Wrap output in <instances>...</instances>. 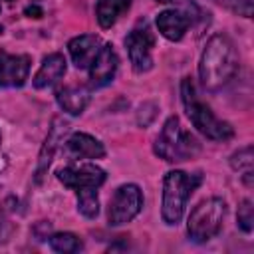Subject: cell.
<instances>
[{"mask_svg": "<svg viewBox=\"0 0 254 254\" xmlns=\"http://www.w3.org/2000/svg\"><path fill=\"white\" fill-rule=\"evenodd\" d=\"M238 54L232 40L226 34H214L208 38L200 64H198V79L204 91L216 93L226 87L234 75L238 73Z\"/></svg>", "mask_w": 254, "mask_h": 254, "instance_id": "1", "label": "cell"}, {"mask_svg": "<svg viewBox=\"0 0 254 254\" xmlns=\"http://www.w3.org/2000/svg\"><path fill=\"white\" fill-rule=\"evenodd\" d=\"M181 101H183V107H185L189 121L192 123V127H196V131L200 135H204L210 141H218V143L234 137L232 125L228 121L218 119L212 113V109L198 99L194 83L190 81V77H185L181 81Z\"/></svg>", "mask_w": 254, "mask_h": 254, "instance_id": "2", "label": "cell"}, {"mask_svg": "<svg viewBox=\"0 0 254 254\" xmlns=\"http://www.w3.org/2000/svg\"><path fill=\"white\" fill-rule=\"evenodd\" d=\"M202 175H189L185 171H169L163 179V196H161V218L169 226H177L185 214V206L190 194L200 187Z\"/></svg>", "mask_w": 254, "mask_h": 254, "instance_id": "3", "label": "cell"}, {"mask_svg": "<svg viewBox=\"0 0 254 254\" xmlns=\"http://www.w3.org/2000/svg\"><path fill=\"white\" fill-rule=\"evenodd\" d=\"M153 151L159 159L167 163H183L200 153V143L194 135L183 129L177 115H171L163 123V129L153 143Z\"/></svg>", "mask_w": 254, "mask_h": 254, "instance_id": "4", "label": "cell"}, {"mask_svg": "<svg viewBox=\"0 0 254 254\" xmlns=\"http://www.w3.org/2000/svg\"><path fill=\"white\" fill-rule=\"evenodd\" d=\"M224 216H226V202L220 196L204 198L189 214V222H187L189 238L198 244L212 240L220 232L224 224Z\"/></svg>", "mask_w": 254, "mask_h": 254, "instance_id": "5", "label": "cell"}, {"mask_svg": "<svg viewBox=\"0 0 254 254\" xmlns=\"http://www.w3.org/2000/svg\"><path fill=\"white\" fill-rule=\"evenodd\" d=\"M173 2H177L179 8H169L159 12L155 24L163 38H167L169 42H181L189 32V28L192 26V22L198 18L200 10L192 0H173Z\"/></svg>", "mask_w": 254, "mask_h": 254, "instance_id": "6", "label": "cell"}, {"mask_svg": "<svg viewBox=\"0 0 254 254\" xmlns=\"http://www.w3.org/2000/svg\"><path fill=\"white\" fill-rule=\"evenodd\" d=\"M143 208V192L139 185L125 183L117 187L107 206V222L109 226H123L131 222Z\"/></svg>", "mask_w": 254, "mask_h": 254, "instance_id": "7", "label": "cell"}, {"mask_svg": "<svg viewBox=\"0 0 254 254\" xmlns=\"http://www.w3.org/2000/svg\"><path fill=\"white\" fill-rule=\"evenodd\" d=\"M153 46H155V36L149 30L147 24L133 28L127 38H125V48H127V56L129 62L133 65V69L137 73H145L153 67Z\"/></svg>", "mask_w": 254, "mask_h": 254, "instance_id": "8", "label": "cell"}, {"mask_svg": "<svg viewBox=\"0 0 254 254\" xmlns=\"http://www.w3.org/2000/svg\"><path fill=\"white\" fill-rule=\"evenodd\" d=\"M58 181L71 190H81V189H99L107 175L101 167L93 163H81V165H67L56 171Z\"/></svg>", "mask_w": 254, "mask_h": 254, "instance_id": "9", "label": "cell"}, {"mask_svg": "<svg viewBox=\"0 0 254 254\" xmlns=\"http://www.w3.org/2000/svg\"><path fill=\"white\" fill-rule=\"evenodd\" d=\"M117 67H119L117 52L113 50L111 44H103L99 54L87 67L89 69V81H87L89 89H99V87L109 85L117 73Z\"/></svg>", "mask_w": 254, "mask_h": 254, "instance_id": "10", "label": "cell"}, {"mask_svg": "<svg viewBox=\"0 0 254 254\" xmlns=\"http://www.w3.org/2000/svg\"><path fill=\"white\" fill-rule=\"evenodd\" d=\"M67 131H69V125H67L62 117H54V119H52V125H50L48 135H46V139H44V145H42V149H40V153H38L36 175H34V181H36V183H42V179H44V175L48 173V167L52 165L54 155H56V151H58V147H60V143L64 141V137H65Z\"/></svg>", "mask_w": 254, "mask_h": 254, "instance_id": "11", "label": "cell"}, {"mask_svg": "<svg viewBox=\"0 0 254 254\" xmlns=\"http://www.w3.org/2000/svg\"><path fill=\"white\" fill-rule=\"evenodd\" d=\"M32 58L0 52V87H22L30 75Z\"/></svg>", "mask_w": 254, "mask_h": 254, "instance_id": "12", "label": "cell"}, {"mask_svg": "<svg viewBox=\"0 0 254 254\" xmlns=\"http://www.w3.org/2000/svg\"><path fill=\"white\" fill-rule=\"evenodd\" d=\"M65 153L73 161H91V159H103L105 147L99 139H95L89 133H71L65 139Z\"/></svg>", "mask_w": 254, "mask_h": 254, "instance_id": "13", "label": "cell"}, {"mask_svg": "<svg viewBox=\"0 0 254 254\" xmlns=\"http://www.w3.org/2000/svg\"><path fill=\"white\" fill-rule=\"evenodd\" d=\"M101 46H103V42H101L99 36L81 34V36H75L67 42V52H69V58H71V62L77 69H87L89 64L99 54Z\"/></svg>", "mask_w": 254, "mask_h": 254, "instance_id": "14", "label": "cell"}, {"mask_svg": "<svg viewBox=\"0 0 254 254\" xmlns=\"http://www.w3.org/2000/svg\"><path fill=\"white\" fill-rule=\"evenodd\" d=\"M65 69H67V62H65L64 54H58V52L48 54V56L42 60V64H40L36 75L32 77V85H34L36 89L52 87V85H56V83L65 75Z\"/></svg>", "mask_w": 254, "mask_h": 254, "instance_id": "15", "label": "cell"}, {"mask_svg": "<svg viewBox=\"0 0 254 254\" xmlns=\"http://www.w3.org/2000/svg\"><path fill=\"white\" fill-rule=\"evenodd\" d=\"M89 85H60L56 89V101L62 111L69 115H81L91 99Z\"/></svg>", "mask_w": 254, "mask_h": 254, "instance_id": "16", "label": "cell"}, {"mask_svg": "<svg viewBox=\"0 0 254 254\" xmlns=\"http://www.w3.org/2000/svg\"><path fill=\"white\" fill-rule=\"evenodd\" d=\"M131 8V0H99L95 6V18L97 24L103 30H109L121 14H125Z\"/></svg>", "mask_w": 254, "mask_h": 254, "instance_id": "17", "label": "cell"}, {"mask_svg": "<svg viewBox=\"0 0 254 254\" xmlns=\"http://www.w3.org/2000/svg\"><path fill=\"white\" fill-rule=\"evenodd\" d=\"M252 165H254L252 145H246V147H242V149H238V151H234L230 155V167L236 173H240V179H242V183L246 187H252V183H254V169H252Z\"/></svg>", "mask_w": 254, "mask_h": 254, "instance_id": "18", "label": "cell"}, {"mask_svg": "<svg viewBox=\"0 0 254 254\" xmlns=\"http://www.w3.org/2000/svg\"><path fill=\"white\" fill-rule=\"evenodd\" d=\"M48 244L54 252L58 254H73V252H79L81 250V240L77 234L73 232H56V234H50L48 236Z\"/></svg>", "mask_w": 254, "mask_h": 254, "instance_id": "19", "label": "cell"}, {"mask_svg": "<svg viewBox=\"0 0 254 254\" xmlns=\"http://www.w3.org/2000/svg\"><path fill=\"white\" fill-rule=\"evenodd\" d=\"M77 194V212L85 218H95L99 214V196L97 189H81L75 190Z\"/></svg>", "mask_w": 254, "mask_h": 254, "instance_id": "20", "label": "cell"}, {"mask_svg": "<svg viewBox=\"0 0 254 254\" xmlns=\"http://www.w3.org/2000/svg\"><path fill=\"white\" fill-rule=\"evenodd\" d=\"M236 222H238V228L246 234L252 232L254 228V206H252V200L250 198H244L240 204H238V212H236Z\"/></svg>", "mask_w": 254, "mask_h": 254, "instance_id": "21", "label": "cell"}, {"mask_svg": "<svg viewBox=\"0 0 254 254\" xmlns=\"http://www.w3.org/2000/svg\"><path fill=\"white\" fill-rule=\"evenodd\" d=\"M157 111H159V105L155 101H145L137 111V125L139 127H149L155 121Z\"/></svg>", "mask_w": 254, "mask_h": 254, "instance_id": "22", "label": "cell"}, {"mask_svg": "<svg viewBox=\"0 0 254 254\" xmlns=\"http://www.w3.org/2000/svg\"><path fill=\"white\" fill-rule=\"evenodd\" d=\"M10 232H12V226H10V222H8L6 214H4V210L0 208V244L8 240Z\"/></svg>", "mask_w": 254, "mask_h": 254, "instance_id": "23", "label": "cell"}, {"mask_svg": "<svg viewBox=\"0 0 254 254\" xmlns=\"http://www.w3.org/2000/svg\"><path fill=\"white\" fill-rule=\"evenodd\" d=\"M24 14H26L28 18H36V20H40V18L44 16V10H42L40 6H36V4H32V6H26V8H24Z\"/></svg>", "mask_w": 254, "mask_h": 254, "instance_id": "24", "label": "cell"}, {"mask_svg": "<svg viewBox=\"0 0 254 254\" xmlns=\"http://www.w3.org/2000/svg\"><path fill=\"white\" fill-rule=\"evenodd\" d=\"M155 2H159V4H169V2H173V0H155Z\"/></svg>", "mask_w": 254, "mask_h": 254, "instance_id": "25", "label": "cell"}, {"mask_svg": "<svg viewBox=\"0 0 254 254\" xmlns=\"http://www.w3.org/2000/svg\"><path fill=\"white\" fill-rule=\"evenodd\" d=\"M0 34H2V26H0Z\"/></svg>", "mask_w": 254, "mask_h": 254, "instance_id": "26", "label": "cell"}, {"mask_svg": "<svg viewBox=\"0 0 254 254\" xmlns=\"http://www.w3.org/2000/svg\"><path fill=\"white\" fill-rule=\"evenodd\" d=\"M0 141H2V135H0Z\"/></svg>", "mask_w": 254, "mask_h": 254, "instance_id": "27", "label": "cell"}]
</instances>
